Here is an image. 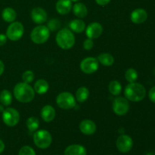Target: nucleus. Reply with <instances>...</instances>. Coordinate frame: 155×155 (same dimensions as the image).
<instances>
[{"label": "nucleus", "mask_w": 155, "mask_h": 155, "mask_svg": "<svg viewBox=\"0 0 155 155\" xmlns=\"http://www.w3.org/2000/svg\"><path fill=\"white\" fill-rule=\"evenodd\" d=\"M14 95L20 102L29 103L34 98L35 91L28 83H18L14 88Z\"/></svg>", "instance_id": "f257e3e1"}, {"label": "nucleus", "mask_w": 155, "mask_h": 155, "mask_svg": "<svg viewBox=\"0 0 155 155\" xmlns=\"http://www.w3.org/2000/svg\"><path fill=\"white\" fill-rule=\"evenodd\" d=\"M124 95L127 100L138 102L144 99L146 95V90L142 84L138 83H130L126 86Z\"/></svg>", "instance_id": "f03ea898"}, {"label": "nucleus", "mask_w": 155, "mask_h": 155, "mask_svg": "<svg viewBox=\"0 0 155 155\" xmlns=\"http://www.w3.org/2000/svg\"><path fill=\"white\" fill-rule=\"evenodd\" d=\"M56 42L62 49H70L75 44V36L69 29H61L57 33Z\"/></svg>", "instance_id": "7ed1b4c3"}, {"label": "nucleus", "mask_w": 155, "mask_h": 155, "mask_svg": "<svg viewBox=\"0 0 155 155\" xmlns=\"http://www.w3.org/2000/svg\"><path fill=\"white\" fill-rule=\"evenodd\" d=\"M33 142L36 147L41 149L48 148L52 142V137L47 130H40L33 134Z\"/></svg>", "instance_id": "20e7f679"}, {"label": "nucleus", "mask_w": 155, "mask_h": 155, "mask_svg": "<svg viewBox=\"0 0 155 155\" xmlns=\"http://www.w3.org/2000/svg\"><path fill=\"white\" fill-rule=\"evenodd\" d=\"M50 36V30L46 26L39 25L31 32V40L36 44H43L47 42Z\"/></svg>", "instance_id": "39448f33"}, {"label": "nucleus", "mask_w": 155, "mask_h": 155, "mask_svg": "<svg viewBox=\"0 0 155 155\" xmlns=\"http://www.w3.org/2000/svg\"><path fill=\"white\" fill-rule=\"evenodd\" d=\"M58 106L64 110H70L74 108L77 104L76 98L71 93L64 92L59 94L56 98Z\"/></svg>", "instance_id": "423d86ee"}, {"label": "nucleus", "mask_w": 155, "mask_h": 155, "mask_svg": "<svg viewBox=\"0 0 155 155\" xmlns=\"http://www.w3.org/2000/svg\"><path fill=\"white\" fill-rule=\"evenodd\" d=\"M24 26L19 21H14L8 26L6 31V36L12 41H18L24 34Z\"/></svg>", "instance_id": "0eeeda50"}, {"label": "nucleus", "mask_w": 155, "mask_h": 155, "mask_svg": "<svg viewBox=\"0 0 155 155\" xmlns=\"http://www.w3.org/2000/svg\"><path fill=\"white\" fill-rule=\"evenodd\" d=\"M2 120L8 127H15L20 120L19 112L12 107L5 109L2 112Z\"/></svg>", "instance_id": "6e6552de"}, {"label": "nucleus", "mask_w": 155, "mask_h": 155, "mask_svg": "<svg viewBox=\"0 0 155 155\" xmlns=\"http://www.w3.org/2000/svg\"><path fill=\"white\" fill-rule=\"evenodd\" d=\"M113 110L118 116H124L128 113L130 110V103L128 100L124 97H117L113 101Z\"/></svg>", "instance_id": "1a4fd4ad"}, {"label": "nucleus", "mask_w": 155, "mask_h": 155, "mask_svg": "<svg viewBox=\"0 0 155 155\" xmlns=\"http://www.w3.org/2000/svg\"><path fill=\"white\" fill-rule=\"evenodd\" d=\"M99 62L98 59L93 57H88L83 59L80 63V69L83 73L87 74H93L98 69Z\"/></svg>", "instance_id": "9d476101"}, {"label": "nucleus", "mask_w": 155, "mask_h": 155, "mask_svg": "<svg viewBox=\"0 0 155 155\" xmlns=\"http://www.w3.org/2000/svg\"><path fill=\"white\" fill-rule=\"evenodd\" d=\"M117 148L122 153H127L133 148V141L130 136L121 135L117 139Z\"/></svg>", "instance_id": "9b49d317"}, {"label": "nucleus", "mask_w": 155, "mask_h": 155, "mask_svg": "<svg viewBox=\"0 0 155 155\" xmlns=\"http://www.w3.org/2000/svg\"><path fill=\"white\" fill-rule=\"evenodd\" d=\"M103 32V27L101 24L98 22L91 23L86 29V36L89 39H97L101 35Z\"/></svg>", "instance_id": "f8f14e48"}, {"label": "nucleus", "mask_w": 155, "mask_h": 155, "mask_svg": "<svg viewBox=\"0 0 155 155\" xmlns=\"http://www.w3.org/2000/svg\"><path fill=\"white\" fill-rule=\"evenodd\" d=\"M31 18L36 24H42L46 21L47 13L42 8H34L31 12Z\"/></svg>", "instance_id": "ddd939ff"}, {"label": "nucleus", "mask_w": 155, "mask_h": 155, "mask_svg": "<svg viewBox=\"0 0 155 155\" xmlns=\"http://www.w3.org/2000/svg\"><path fill=\"white\" fill-rule=\"evenodd\" d=\"M148 18V13L142 8H137L133 11L130 15L132 22L136 24H140L145 22Z\"/></svg>", "instance_id": "4468645a"}, {"label": "nucleus", "mask_w": 155, "mask_h": 155, "mask_svg": "<svg viewBox=\"0 0 155 155\" xmlns=\"http://www.w3.org/2000/svg\"><path fill=\"white\" fill-rule=\"evenodd\" d=\"M80 130L82 133L86 136L94 134L96 131V125L90 120H84L80 124Z\"/></svg>", "instance_id": "2eb2a0df"}, {"label": "nucleus", "mask_w": 155, "mask_h": 155, "mask_svg": "<svg viewBox=\"0 0 155 155\" xmlns=\"http://www.w3.org/2000/svg\"><path fill=\"white\" fill-rule=\"evenodd\" d=\"M56 10L60 15H67L72 9V2L71 0H58L56 3Z\"/></svg>", "instance_id": "dca6fc26"}, {"label": "nucleus", "mask_w": 155, "mask_h": 155, "mask_svg": "<svg viewBox=\"0 0 155 155\" xmlns=\"http://www.w3.org/2000/svg\"><path fill=\"white\" fill-rule=\"evenodd\" d=\"M41 117L45 122H51L55 117V110L51 105H45L41 110Z\"/></svg>", "instance_id": "f3484780"}, {"label": "nucleus", "mask_w": 155, "mask_h": 155, "mask_svg": "<svg viewBox=\"0 0 155 155\" xmlns=\"http://www.w3.org/2000/svg\"><path fill=\"white\" fill-rule=\"evenodd\" d=\"M86 148L81 145H69L64 150V155H86Z\"/></svg>", "instance_id": "a211bd4d"}, {"label": "nucleus", "mask_w": 155, "mask_h": 155, "mask_svg": "<svg viewBox=\"0 0 155 155\" xmlns=\"http://www.w3.org/2000/svg\"><path fill=\"white\" fill-rule=\"evenodd\" d=\"M73 12L77 18H83L87 15L88 9L83 3L76 2V4L73 7Z\"/></svg>", "instance_id": "6ab92c4d"}, {"label": "nucleus", "mask_w": 155, "mask_h": 155, "mask_svg": "<svg viewBox=\"0 0 155 155\" xmlns=\"http://www.w3.org/2000/svg\"><path fill=\"white\" fill-rule=\"evenodd\" d=\"M48 88H49V86H48V82L45 81V80H38L35 83L33 89L36 93L42 95L48 92Z\"/></svg>", "instance_id": "aec40b11"}, {"label": "nucleus", "mask_w": 155, "mask_h": 155, "mask_svg": "<svg viewBox=\"0 0 155 155\" xmlns=\"http://www.w3.org/2000/svg\"><path fill=\"white\" fill-rule=\"evenodd\" d=\"M2 19L8 23H12L15 21L17 18V13L15 11V9H13L12 8H5L4 10L2 11Z\"/></svg>", "instance_id": "412c9836"}, {"label": "nucleus", "mask_w": 155, "mask_h": 155, "mask_svg": "<svg viewBox=\"0 0 155 155\" xmlns=\"http://www.w3.org/2000/svg\"><path fill=\"white\" fill-rule=\"evenodd\" d=\"M70 28L75 33H80L86 29V24L83 21L80 19H74L70 23Z\"/></svg>", "instance_id": "4be33fe9"}, {"label": "nucleus", "mask_w": 155, "mask_h": 155, "mask_svg": "<svg viewBox=\"0 0 155 155\" xmlns=\"http://www.w3.org/2000/svg\"><path fill=\"white\" fill-rule=\"evenodd\" d=\"M89 96V91L85 86H82L77 89L76 92V100L80 103H83L88 99Z\"/></svg>", "instance_id": "5701e85b"}, {"label": "nucleus", "mask_w": 155, "mask_h": 155, "mask_svg": "<svg viewBox=\"0 0 155 155\" xmlns=\"http://www.w3.org/2000/svg\"><path fill=\"white\" fill-rule=\"evenodd\" d=\"M97 59H98L99 63H101V64L105 67L111 66L114 62V58L109 53H101L98 55Z\"/></svg>", "instance_id": "b1692460"}, {"label": "nucleus", "mask_w": 155, "mask_h": 155, "mask_svg": "<svg viewBox=\"0 0 155 155\" xmlns=\"http://www.w3.org/2000/svg\"><path fill=\"white\" fill-rule=\"evenodd\" d=\"M0 102L4 106H9L12 102V95L8 90L4 89L0 92Z\"/></svg>", "instance_id": "393cba45"}, {"label": "nucleus", "mask_w": 155, "mask_h": 155, "mask_svg": "<svg viewBox=\"0 0 155 155\" xmlns=\"http://www.w3.org/2000/svg\"><path fill=\"white\" fill-rule=\"evenodd\" d=\"M109 92L111 93V95L117 96L120 95L122 90V86H121L120 83L118 82L117 80H113L109 83L108 86Z\"/></svg>", "instance_id": "a878e982"}, {"label": "nucleus", "mask_w": 155, "mask_h": 155, "mask_svg": "<svg viewBox=\"0 0 155 155\" xmlns=\"http://www.w3.org/2000/svg\"><path fill=\"white\" fill-rule=\"evenodd\" d=\"M27 127L30 132H36L39 127V120L37 117H31L27 120Z\"/></svg>", "instance_id": "bb28decb"}, {"label": "nucleus", "mask_w": 155, "mask_h": 155, "mask_svg": "<svg viewBox=\"0 0 155 155\" xmlns=\"http://www.w3.org/2000/svg\"><path fill=\"white\" fill-rule=\"evenodd\" d=\"M125 78L129 83H135L138 79V73L133 68H130L126 71Z\"/></svg>", "instance_id": "cd10ccee"}, {"label": "nucleus", "mask_w": 155, "mask_h": 155, "mask_svg": "<svg viewBox=\"0 0 155 155\" xmlns=\"http://www.w3.org/2000/svg\"><path fill=\"white\" fill-rule=\"evenodd\" d=\"M34 74L33 71H26L22 75V80L24 83H30L33 81L34 80Z\"/></svg>", "instance_id": "c85d7f7f"}, {"label": "nucleus", "mask_w": 155, "mask_h": 155, "mask_svg": "<svg viewBox=\"0 0 155 155\" xmlns=\"http://www.w3.org/2000/svg\"><path fill=\"white\" fill-rule=\"evenodd\" d=\"M18 155H36V154L33 148H31L30 146H28V145H25V146H23L22 148L20 149Z\"/></svg>", "instance_id": "c756f323"}, {"label": "nucleus", "mask_w": 155, "mask_h": 155, "mask_svg": "<svg viewBox=\"0 0 155 155\" xmlns=\"http://www.w3.org/2000/svg\"><path fill=\"white\" fill-rule=\"evenodd\" d=\"M61 27L60 21L57 19H51L48 24V28L50 31H56Z\"/></svg>", "instance_id": "7c9ffc66"}, {"label": "nucleus", "mask_w": 155, "mask_h": 155, "mask_svg": "<svg viewBox=\"0 0 155 155\" xmlns=\"http://www.w3.org/2000/svg\"><path fill=\"white\" fill-rule=\"evenodd\" d=\"M93 46H94L93 41H92V39H89V38L86 39V40L84 41V42H83V48L87 50V51L92 49V48H93Z\"/></svg>", "instance_id": "2f4dec72"}, {"label": "nucleus", "mask_w": 155, "mask_h": 155, "mask_svg": "<svg viewBox=\"0 0 155 155\" xmlns=\"http://www.w3.org/2000/svg\"><path fill=\"white\" fill-rule=\"evenodd\" d=\"M148 96H149L150 100H151L152 102L155 103V86L151 88L149 91V93H148Z\"/></svg>", "instance_id": "473e14b6"}, {"label": "nucleus", "mask_w": 155, "mask_h": 155, "mask_svg": "<svg viewBox=\"0 0 155 155\" xmlns=\"http://www.w3.org/2000/svg\"><path fill=\"white\" fill-rule=\"evenodd\" d=\"M7 41V36L6 34H3V33H0V46H2L3 45L6 43Z\"/></svg>", "instance_id": "72a5a7b5"}, {"label": "nucleus", "mask_w": 155, "mask_h": 155, "mask_svg": "<svg viewBox=\"0 0 155 155\" xmlns=\"http://www.w3.org/2000/svg\"><path fill=\"white\" fill-rule=\"evenodd\" d=\"M97 4L101 6H105L110 2V0H95Z\"/></svg>", "instance_id": "f704fd0d"}, {"label": "nucleus", "mask_w": 155, "mask_h": 155, "mask_svg": "<svg viewBox=\"0 0 155 155\" xmlns=\"http://www.w3.org/2000/svg\"><path fill=\"white\" fill-rule=\"evenodd\" d=\"M4 70H5L4 64H3V62L0 60V76L3 74V72H4Z\"/></svg>", "instance_id": "c9c22d12"}, {"label": "nucleus", "mask_w": 155, "mask_h": 155, "mask_svg": "<svg viewBox=\"0 0 155 155\" xmlns=\"http://www.w3.org/2000/svg\"><path fill=\"white\" fill-rule=\"evenodd\" d=\"M5 148V146L4 142H3L0 139V154H1V153H2L3 151H4Z\"/></svg>", "instance_id": "e433bc0d"}, {"label": "nucleus", "mask_w": 155, "mask_h": 155, "mask_svg": "<svg viewBox=\"0 0 155 155\" xmlns=\"http://www.w3.org/2000/svg\"><path fill=\"white\" fill-rule=\"evenodd\" d=\"M145 155H155V152H149L148 154H146Z\"/></svg>", "instance_id": "4c0bfd02"}, {"label": "nucleus", "mask_w": 155, "mask_h": 155, "mask_svg": "<svg viewBox=\"0 0 155 155\" xmlns=\"http://www.w3.org/2000/svg\"><path fill=\"white\" fill-rule=\"evenodd\" d=\"M0 111H4V108H3L2 105H0Z\"/></svg>", "instance_id": "58836bf2"}, {"label": "nucleus", "mask_w": 155, "mask_h": 155, "mask_svg": "<svg viewBox=\"0 0 155 155\" xmlns=\"http://www.w3.org/2000/svg\"><path fill=\"white\" fill-rule=\"evenodd\" d=\"M71 2H78L79 1H80V0H71Z\"/></svg>", "instance_id": "ea45409f"}, {"label": "nucleus", "mask_w": 155, "mask_h": 155, "mask_svg": "<svg viewBox=\"0 0 155 155\" xmlns=\"http://www.w3.org/2000/svg\"><path fill=\"white\" fill-rule=\"evenodd\" d=\"M154 74H155V68H154Z\"/></svg>", "instance_id": "a19ab883"}]
</instances>
